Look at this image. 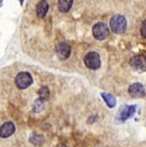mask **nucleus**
<instances>
[{
	"mask_svg": "<svg viewBox=\"0 0 146 147\" xmlns=\"http://www.w3.org/2000/svg\"><path fill=\"white\" fill-rule=\"evenodd\" d=\"M110 28L114 34H123L127 28V20L125 17L121 14L114 15L110 20Z\"/></svg>",
	"mask_w": 146,
	"mask_h": 147,
	"instance_id": "1",
	"label": "nucleus"
},
{
	"mask_svg": "<svg viewBox=\"0 0 146 147\" xmlns=\"http://www.w3.org/2000/svg\"><path fill=\"white\" fill-rule=\"evenodd\" d=\"M92 34L94 38L99 41H103V40L107 39L109 35V29L107 24H105L104 22L96 23L92 26Z\"/></svg>",
	"mask_w": 146,
	"mask_h": 147,
	"instance_id": "2",
	"label": "nucleus"
},
{
	"mask_svg": "<svg viewBox=\"0 0 146 147\" xmlns=\"http://www.w3.org/2000/svg\"><path fill=\"white\" fill-rule=\"evenodd\" d=\"M15 84L20 89H26L33 84V78L29 72H20L15 78Z\"/></svg>",
	"mask_w": 146,
	"mask_h": 147,
	"instance_id": "3",
	"label": "nucleus"
},
{
	"mask_svg": "<svg viewBox=\"0 0 146 147\" xmlns=\"http://www.w3.org/2000/svg\"><path fill=\"white\" fill-rule=\"evenodd\" d=\"M85 64L87 68L91 70H97L100 67V55L96 52L91 51L85 55L84 59Z\"/></svg>",
	"mask_w": 146,
	"mask_h": 147,
	"instance_id": "4",
	"label": "nucleus"
},
{
	"mask_svg": "<svg viewBox=\"0 0 146 147\" xmlns=\"http://www.w3.org/2000/svg\"><path fill=\"white\" fill-rule=\"evenodd\" d=\"M129 64L133 70L138 72H144L146 71V57L143 55L132 57L129 61Z\"/></svg>",
	"mask_w": 146,
	"mask_h": 147,
	"instance_id": "5",
	"label": "nucleus"
},
{
	"mask_svg": "<svg viewBox=\"0 0 146 147\" xmlns=\"http://www.w3.org/2000/svg\"><path fill=\"white\" fill-rule=\"evenodd\" d=\"M129 93L132 98L138 99L145 96V89L141 83H134L129 88Z\"/></svg>",
	"mask_w": 146,
	"mask_h": 147,
	"instance_id": "6",
	"label": "nucleus"
},
{
	"mask_svg": "<svg viewBox=\"0 0 146 147\" xmlns=\"http://www.w3.org/2000/svg\"><path fill=\"white\" fill-rule=\"evenodd\" d=\"M71 46L66 42H60L57 47V54L60 60H66L71 55Z\"/></svg>",
	"mask_w": 146,
	"mask_h": 147,
	"instance_id": "7",
	"label": "nucleus"
},
{
	"mask_svg": "<svg viewBox=\"0 0 146 147\" xmlns=\"http://www.w3.org/2000/svg\"><path fill=\"white\" fill-rule=\"evenodd\" d=\"M15 125L11 122H6L0 127V138H7L15 132Z\"/></svg>",
	"mask_w": 146,
	"mask_h": 147,
	"instance_id": "8",
	"label": "nucleus"
},
{
	"mask_svg": "<svg viewBox=\"0 0 146 147\" xmlns=\"http://www.w3.org/2000/svg\"><path fill=\"white\" fill-rule=\"evenodd\" d=\"M137 109V106L136 105H130V106H127L124 107V108L120 111V115H119V118H120L121 121H126L129 118H130L132 115H133L136 112Z\"/></svg>",
	"mask_w": 146,
	"mask_h": 147,
	"instance_id": "9",
	"label": "nucleus"
},
{
	"mask_svg": "<svg viewBox=\"0 0 146 147\" xmlns=\"http://www.w3.org/2000/svg\"><path fill=\"white\" fill-rule=\"evenodd\" d=\"M48 11V4L46 0H42L36 5V14L40 19H43Z\"/></svg>",
	"mask_w": 146,
	"mask_h": 147,
	"instance_id": "10",
	"label": "nucleus"
},
{
	"mask_svg": "<svg viewBox=\"0 0 146 147\" xmlns=\"http://www.w3.org/2000/svg\"><path fill=\"white\" fill-rule=\"evenodd\" d=\"M100 95H101L102 99L104 100V101L106 102V104L108 105V108H110V109L114 108L115 105H116V100L111 94V93H108V92H101Z\"/></svg>",
	"mask_w": 146,
	"mask_h": 147,
	"instance_id": "11",
	"label": "nucleus"
},
{
	"mask_svg": "<svg viewBox=\"0 0 146 147\" xmlns=\"http://www.w3.org/2000/svg\"><path fill=\"white\" fill-rule=\"evenodd\" d=\"M73 4V0H58V9L61 12H68Z\"/></svg>",
	"mask_w": 146,
	"mask_h": 147,
	"instance_id": "12",
	"label": "nucleus"
},
{
	"mask_svg": "<svg viewBox=\"0 0 146 147\" xmlns=\"http://www.w3.org/2000/svg\"><path fill=\"white\" fill-rule=\"evenodd\" d=\"M30 143H32L34 145L41 146L45 143V138L42 135L40 134H33L29 138Z\"/></svg>",
	"mask_w": 146,
	"mask_h": 147,
	"instance_id": "13",
	"label": "nucleus"
},
{
	"mask_svg": "<svg viewBox=\"0 0 146 147\" xmlns=\"http://www.w3.org/2000/svg\"><path fill=\"white\" fill-rule=\"evenodd\" d=\"M43 107H44V100L38 98L34 100L33 104V110L34 113H40L42 111Z\"/></svg>",
	"mask_w": 146,
	"mask_h": 147,
	"instance_id": "14",
	"label": "nucleus"
},
{
	"mask_svg": "<svg viewBox=\"0 0 146 147\" xmlns=\"http://www.w3.org/2000/svg\"><path fill=\"white\" fill-rule=\"evenodd\" d=\"M39 93V98H41L42 100H47L49 95V90L47 86H42L41 89L38 91Z\"/></svg>",
	"mask_w": 146,
	"mask_h": 147,
	"instance_id": "15",
	"label": "nucleus"
},
{
	"mask_svg": "<svg viewBox=\"0 0 146 147\" xmlns=\"http://www.w3.org/2000/svg\"><path fill=\"white\" fill-rule=\"evenodd\" d=\"M140 33H141V35L143 38H146V20L144 21H143V23H142Z\"/></svg>",
	"mask_w": 146,
	"mask_h": 147,
	"instance_id": "16",
	"label": "nucleus"
},
{
	"mask_svg": "<svg viewBox=\"0 0 146 147\" xmlns=\"http://www.w3.org/2000/svg\"><path fill=\"white\" fill-rule=\"evenodd\" d=\"M57 147H66V146H65V145H63V144H59Z\"/></svg>",
	"mask_w": 146,
	"mask_h": 147,
	"instance_id": "17",
	"label": "nucleus"
},
{
	"mask_svg": "<svg viewBox=\"0 0 146 147\" xmlns=\"http://www.w3.org/2000/svg\"><path fill=\"white\" fill-rule=\"evenodd\" d=\"M23 2H24V0H20V5H22V4H23Z\"/></svg>",
	"mask_w": 146,
	"mask_h": 147,
	"instance_id": "18",
	"label": "nucleus"
},
{
	"mask_svg": "<svg viewBox=\"0 0 146 147\" xmlns=\"http://www.w3.org/2000/svg\"><path fill=\"white\" fill-rule=\"evenodd\" d=\"M2 2H3V0H0V6H1V5H2Z\"/></svg>",
	"mask_w": 146,
	"mask_h": 147,
	"instance_id": "19",
	"label": "nucleus"
}]
</instances>
